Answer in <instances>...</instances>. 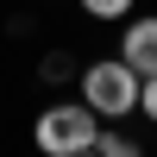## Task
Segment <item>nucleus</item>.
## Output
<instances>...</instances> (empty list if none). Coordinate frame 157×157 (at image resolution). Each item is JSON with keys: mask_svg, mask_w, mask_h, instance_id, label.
<instances>
[{"mask_svg": "<svg viewBox=\"0 0 157 157\" xmlns=\"http://www.w3.org/2000/svg\"><path fill=\"white\" fill-rule=\"evenodd\" d=\"M94 138H101V113L88 101H50L32 120V145L44 157H88Z\"/></svg>", "mask_w": 157, "mask_h": 157, "instance_id": "f257e3e1", "label": "nucleus"}, {"mask_svg": "<svg viewBox=\"0 0 157 157\" xmlns=\"http://www.w3.org/2000/svg\"><path fill=\"white\" fill-rule=\"evenodd\" d=\"M75 82H82V101L101 113V120H132V113H138V82H145V75H138L120 50H113V57L82 63Z\"/></svg>", "mask_w": 157, "mask_h": 157, "instance_id": "f03ea898", "label": "nucleus"}, {"mask_svg": "<svg viewBox=\"0 0 157 157\" xmlns=\"http://www.w3.org/2000/svg\"><path fill=\"white\" fill-rule=\"evenodd\" d=\"M120 57L138 75H157V13H126L120 19Z\"/></svg>", "mask_w": 157, "mask_h": 157, "instance_id": "7ed1b4c3", "label": "nucleus"}, {"mask_svg": "<svg viewBox=\"0 0 157 157\" xmlns=\"http://www.w3.org/2000/svg\"><path fill=\"white\" fill-rule=\"evenodd\" d=\"M94 157H138V138H132V132H120V120H101Z\"/></svg>", "mask_w": 157, "mask_h": 157, "instance_id": "20e7f679", "label": "nucleus"}, {"mask_svg": "<svg viewBox=\"0 0 157 157\" xmlns=\"http://www.w3.org/2000/svg\"><path fill=\"white\" fill-rule=\"evenodd\" d=\"M75 6H82L94 25H120L126 13H138V0H75Z\"/></svg>", "mask_w": 157, "mask_h": 157, "instance_id": "39448f33", "label": "nucleus"}, {"mask_svg": "<svg viewBox=\"0 0 157 157\" xmlns=\"http://www.w3.org/2000/svg\"><path fill=\"white\" fill-rule=\"evenodd\" d=\"M38 75H44V82H69V75H75V57H69V50H50V57L38 63Z\"/></svg>", "mask_w": 157, "mask_h": 157, "instance_id": "423d86ee", "label": "nucleus"}, {"mask_svg": "<svg viewBox=\"0 0 157 157\" xmlns=\"http://www.w3.org/2000/svg\"><path fill=\"white\" fill-rule=\"evenodd\" d=\"M138 120L157 126V75H145V82H138Z\"/></svg>", "mask_w": 157, "mask_h": 157, "instance_id": "0eeeda50", "label": "nucleus"}, {"mask_svg": "<svg viewBox=\"0 0 157 157\" xmlns=\"http://www.w3.org/2000/svg\"><path fill=\"white\" fill-rule=\"evenodd\" d=\"M57 6H63V0H57Z\"/></svg>", "mask_w": 157, "mask_h": 157, "instance_id": "6e6552de", "label": "nucleus"}]
</instances>
